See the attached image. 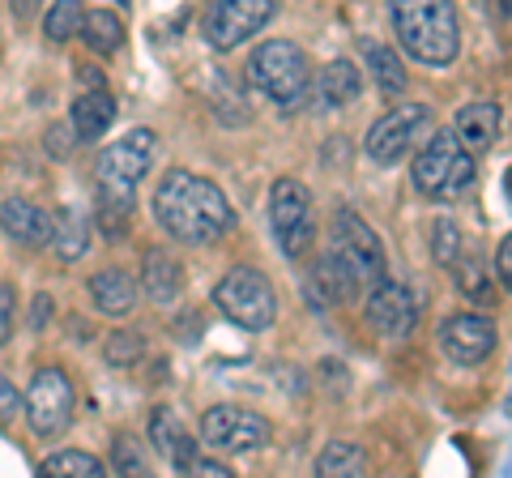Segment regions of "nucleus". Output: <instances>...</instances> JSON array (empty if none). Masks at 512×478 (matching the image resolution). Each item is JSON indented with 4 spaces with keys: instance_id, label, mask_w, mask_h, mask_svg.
I'll return each mask as SVG.
<instances>
[{
    "instance_id": "a878e982",
    "label": "nucleus",
    "mask_w": 512,
    "mask_h": 478,
    "mask_svg": "<svg viewBox=\"0 0 512 478\" xmlns=\"http://www.w3.org/2000/svg\"><path fill=\"white\" fill-rule=\"evenodd\" d=\"M367 466V457L359 444H350V440H333L325 453L316 457V470L320 474H333V478H350V474H363Z\"/></svg>"
},
{
    "instance_id": "4c0bfd02",
    "label": "nucleus",
    "mask_w": 512,
    "mask_h": 478,
    "mask_svg": "<svg viewBox=\"0 0 512 478\" xmlns=\"http://www.w3.org/2000/svg\"><path fill=\"white\" fill-rule=\"evenodd\" d=\"M13 338V325H9V312H0V346Z\"/></svg>"
},
{
    "instance_id": "f8f14e48",
    "label": "nucleus",
    "mask_w": 512,
    "mask_h": 478,
    "mask_svg": "<svg viewBox=\"0 0 512 478\" xmlns=\"http://www.w3.org/2000/svg\"><path fill=\"white\" fill-rule=\"evenodd\" d=\"M278 0H214L205 13V43L218 52L248 43L256 30H265V22L274 18Z\"/></svg>"
},
{
    "instance_id": "c756f323",
    "label": "nucleus",
    "mask_w": 512,
    "mask_h": 478,
    "mask_svg": "<svg viewBox=\"0 0 512 478\" xmlns=\"http://www.w3.org/2000/svg\"><path fill=\"white\" fill-rule=\"evenodd\" d=\"M457 282L461 286H466V295L470 299H478V304H483V299H491V286H487V269L483 265H478V261H461L457 257Z\"/></svg>"
},
{
    "instance_id": "ddd939ff",
    "label": "nucleus",
    "mask_w": 512,
    "mask_h": 478,
    "mask_svg": "<svg viewBox=\"0 0 512 478\" xmlns=\"http://www.w3.org/2000/svg\"><path fill=\"white\" fill-rule=\"evenodd\" d=\"M495 342H500V333H495V321L487 316H474V312H461V316H448L440 325V346L444 355L461 363V368H474V363H483Z\"/></svg>"
},
{
    "instance_id": "4468645a",
    "label": "nucleus",
    "mask_w": 512,
    "mask_h": 478,
    "mask_svg": "<svg viewBox=\"0 0 512 478\" xmlns=\"http://www.w3.org/2000/svg\"><path fill=\"white\" fill-rule=\"evenodd\" d=\"M414 316H419L414 295L402 282H393L389 274H384L372 286V295H367V321H372V329L380 333V338H406V333L414 329Z\"/></svg>"
},
{
    "instance_id": "f3484780",
    "label": "nucleus",
    "mask_w": 512,
    "mask_h": 478,
    "mask_svg": "<svg viewBox=\"0 0 512 478\" xmlns=\"http://www.w3.org/2000/svg\"><path fill=\"white\" fill-rule=\"evenodd\" d=\"M90 299H94V308L107 312V316H128L137 308V282L128 278L124 269L107 265L90 278Z\"/></svg>"
},
{
    "instance_id": "393cba45",
    "label": "nucleus",
    "mask_w": 512,
    "mask_h": 478,
    "mask_svg": "<svg viewBox=\"0 0 512 478\" xmlns=\"http://www.w3.org/2000/svg\"><path fill=\"white\" fill-rule=\"evenodd\" d=\"M43 474H56V478H103L107 466L94 453L64 449V453H52V457L43 461Z\"/></svg>"
},
{
    "instance_id": "20e7f679",
    "label": "nucleus",
    "mask_w": 512,
    "mask_h": 478,
    "mask_svg": "<svg viewBox=\"0 0 512 478\" xmlns=\"http://www.w3.org/2000/svg\"><path fill=\"white\" fill-rule=\"evenodd\" d=\"M248 82L278 107H303L312 94V65L303 56V47L286 39H269L256 47L248 60Z\"/></svg>"
},
{
    "instance_id": "f03ea898",
    "label": "nucleus",
    "mask_w": 512,
    "mask_h": 478,
    "mask_svg": "<svg viewBox=\"0 0 512 478\" xmlns=\"http://www.w3.org/2000/svg\"><path fill=\"white\" fill-rule=\"evenodd\" d=\"M393 30L406 52L431 69H448L461 52V18L453 0H389Z\"/></svg>"
},
{
    "instance_id": "6ab92c4d",
    "label": "nucleus",
    "mask_w": 512,
    "mask_h": 478,
    "mask_svg": "<svg viewBox=\"0 0 512 478\" xmlns=\"http://www.w3.org/2000/svg\"><path fill=\"white\" fill-rule=\"evenodd\" d=\"M111 120H116V99H111L107 90H99V86L86 90L82 99L73 103V116H69L77 141H94V137H103V133L111 129Z\"/></svg>"
},
{
    "instance_id": "9d476101",
    "label": "nucleus",
    "mask_w": 512,
    "mask_h": 478,
    "mask_svg": "<svg viewBox=\"0 0 512 478\" xmlns=\"http://www.w3.org/2000/svg\"><path fill=\"white\" fill-rule=\"evenodd\" d=\"M274 436L265 414L244 410V406H210L201 414V440L218 453H248L261 449Z\"/></svg>"
},
{
    "instance_id": "39448f33",
    "label": "nucleus",
    "mask_w": 512,
    "mask_h": 478,
    "mask_svg": "<svg viewBox=\"0 0 512 478\" xmlns=\"http://www.w3.org/2000/svg\"><path fill=\"white\" fill-rule=\"evenodd\" d=\"M158 137L154 129L124 133L116 146H107L94 163V184H99V201H133V188L146 180L154 167Z\"/></svg>"
},
{
    "instance_id": "c9c22d12",
    "label": "nucleus",
    "mask_w": 512,
    "mask_h": 478,
    "mask_svg": "<svg viewBox=\"0 0 512 478\" xmlns=\"http://www.w3.org/2000/svg\"><path fill=\"white\" fill-rule=\"evenodd\" d=\"M47 312H52V299L39 295V299H35V329H43V325H47Z\"/></svg>"
},
{
    "instance_id": "e433bc0d",
    "label": "nucleus",
    "mask_w": 512,
    "mask_h": 478,
    "mask_svg": "<svg viewBox=\"0 0 512 478\" xmlns=\"http://www.w3.org/2000/svg\"><path fill=\"white\" fill-rule=\"evenodd\" d=\"M0 312L13 316V286H0Z\"/></svg>"
},
{
    "instance_id": "2eb2a0df",
    "label": "nucleus",
    "mask_w": 512,
    "mask_h": 478,
    "mask_svg": "<svg viewBox=\"0 0 512 478\" xmlns=\"http://www.w3.org/2000/svg\"><path fill=\"white\" fill-rule=\"evenodd\" d=\"M150 440H154V453L167 461L175 470H188V461L197 457V440L188 436V427L180 423V414L171 406H154L150 414Z\"/></svg>"
},
{
    "instance_id": "5701e85b",
    "label": "nucleus",
    "mask_w": 512,
    "mask_h": 478,
    "mask_svg": "<svg viewBox=\"0 0 512 478\" xmlns=\"http://www.w3.org/2000/svg\"><path fill=\"white\" fill-rule=\"evenodd\" d=\"M320 94H325V103H333V107L355 103L363 94L359 65H350V60H333V65H325V73H320Z\"/></svg>"
},
{
    "instance_id": "aec40b11",
    "label": "nucleus",
    "mask_w": 512,
    "mask_h": 478,
    "mask_svg": "<svg viewBox=\"0 0 512 478\" xmlns=\"http://www.w3.org/2000/svg\"><path fill=\"white\" fill-rule=\"evenodd\" d=\"M47 244L56 248V257L64 265H73V261H82L86 257V248H90V222L77 214V210H60L52 218V239Z\"/></svg>"
},
{
    "instance_id": "72a5a7b5",
    "label": "nucleus",
    "mask_w": 512,
    "mask_h": 478,
    "mask_svg": "<svg viewBox=\"0 0 512 478\" xmlns=\"http://www.w3.org/2000/svg\"><path fill=\"white\" fill-rule=\"evenodd\" d=\"M184 474H197V478H227L231 470L222 466V461H210V457H192Z\"/></svg>"
},
{
    "instance_id": "9b49d317",
    "label": "nucleus",
    "mask_w": 512,
    "mask_h": 478,
    "mask_svg": "<svg viewBox=\"0 0 512 478\" xmlns=\"http://www.w3.org/2000/svg\"><path fill=\"white\" fill-rule=\"evenodd\" d=\"M427 124H431V111L423 103H397L393 111H384L372 129H367L363 150L372 163H397L414 141L427 137Z\"/></svg>"
},
{
    "instance_id": "423d86ee",
    "label": "nucleus",
    "mask_w": 512,
    "mask_h": 478,
    "mask_svg": "<svg viewBox=\"0 0 512 478\" xmlns=\"http://www.w3.org/2000/svg\"><path fill=\"white\" fill-rule=\"evenodd\" d=\"M470 184H474V158L457 141V133H436L414 158V188L427 201H453Z\"/></svg>"
},
{
    "instance_id": "2f4dec72",
    "label": "nucleus",
    "mask_w": 512,
    "mask_h": 478,
    "mask_svg": "<svg viewBox=\"0 0 512 478\" xmlns=\"http://www.w3.org/2000/svg\"><path fill=\"white\" fill-rule=\"evenodd\" d=\"M18 410H22V397H18V389H13L9 380L0 376V427H9L13 419H18Z\"/></svg>"
},
{
    "instance_id": "473e14b6",
    "label": "nucleus",
    "mask_w": 512,
    "mask_h": 478,
    "mask_svg": "<svg viewBox=\"0 0 512 478\" xmlns=\"http://www.w3.org/2000/svg\"><path fill=\"white\" fill-rule=\"evenodd\" d=\"M73 141H77L73 124H52V133H47V150H56V154H69V150H73Z\"/></svg>"
},
{
    "instance_id": "6e6552de",
    "label": "nucleus",
    "mask_w": 512,
    "mask_h": 478,
    "mask_svg": "<svg viewBox=\"0 0 512 478\" xmlns=\"http://www.w3.org/2000/svg\"><path fill=\"white\" fill-rule=\"evenodd\" d=\"M73 406H77L73 380L60 368H39L35 380H30L26 397H22L26 419H30V427H35V436H43V440H56V436L69 432Z\"/></svg>"
},
{
    "instance_id": "4be33fe9",
    "label": "nucleus",
    "mask_w": 512,
    "mask_h": 478,
    "mask_svg": "<svg viewBox=\"0 0 512 478\" xmlns=\"http://www.w3.org/2000/svg\"><path fill=\"white\" fill-rule=\"evenodd\" d=\"M77 35L86 39L90 52L111 56V52H120V43H124V22L111 9H94V13H82V26H77Z\"/></svg>"
},
{
    "instance_id": "a211bd4d",
    "label": "nucleus",
    "mask_w": 512,
    "mask_h": 478,
    "mask_svg": "<svg viewBox=\"0 0 512 478\" xmlns=\"http://www.w3.org/2000/svg\"><path fill=\"white\" fill-rule=\"evenodd\" d=\"M500 103H470V107H461L457 111V141L466 146L470 154L474 150H487L495 146V137H500Z\"/></svg>"
},
{
    "instance_id": "f704fd0d",
    "label": "nucleus",
    "mask_w": 512,
    "mask_h": 478,
    "mask_svg": "<svg viewBox=\"0 0 512 478\" xmlns=\"http://www.w3.org/2000/svg\"><path fill=\"white\" fill-rule=\"evenodd\" d=\"M495 265H500V269H495V274H500V282L508 286V282H512V239H500V252H495Z\"/></svg>"
},
{
    "instance_id": "7c9ffc66",
    "label": "nucleus",
    "mask_w": 512,
    "mask_h": 478,
    "mask_svg": "<svg viewBox=\"0 0 512 478\" xmlns=\"http://www.w3.org/2000/svg\"><path fill=\"white\" fill-rule=\"evenodd\" d=\"M116 470L120 474H146V461H141L133 436H116Z\"/></svg>"
},
{
    "instance_id": "f257e3e1",
    "label": "nucleus",
    "mask_w": 512,
    "mask_h": 478,
    "mask_svg": "<svg viewBox=\"0 0 512 478\" xmlns=\"http://www.w3.org/2000/svg\"><path fill=\"white\" fill-rule=\"evenodd\" d=\"M154 218L180 244H214L218 235H227L235 227L231 201L222 197V188L214 180H205V175H192L180 167L167 171L163 184H158Z\"/></svg>"
},
{
    "instance_id": "1a4fd4ad",
    "label": "nucleus",
    "mask_w": 512,
    "mask_h": 478,
    "mask_svg": "<svg viewBox=\"0 0 512 478\" xmlns=\"http://www.w3.org/2000/svg\"><path fill=\"white\" fill-rule=\"evenodd\" d=\"M269 222L282 239L286 257H303L316 239V222H312V193L291 175H282L269 188Z\"/></svg>"
},
{
    "instance_id": "dca6fc26",
    "label": "nucleus",
    "mask_w": 512,
    "mask_h": 478,
    "mask_svg": "<svg viewBox=\"0 0 512 478\" xmlns=\"http://www.w3.org/2000/svg\"><path fill=\"white\" fill-rule=\"evenodd\" d=\"M0 227H5V235L13 239V244H22V248H43L47 239H52V214L39 210L35 201L13 197V201L0 205Z\"/></svg>"
},
{
    "instance_id": "7ed1b4c3",
    "label": "nucleus",
    "mask_w": 512,
    "mask_h": 478,
    "mask_svg": "<svg viewBox=\"0 0 512 478\" xmlns=\"http://www.w3.org/2000/svg\"><path fill=\"white\" fill-rule=\"evenodd\" d=\"M329 269L338 274L346 299L355 291H367L384 278V248H380V235L367 227L359 214L342 210L333 218V231H329Z\"/></svg>"
},
{
    "instance_id": "58836bf2",
    "label": "nucleus",
    "mask_w": 512,
    "mask_h": 478,
    "mask_svg": "<svg viewBox=\"0 0 512 478\" xmlns=\"http://www.w3.org/2000/svg\"><path fill=\"white\" fill-rule=\"evenodd\" d=\"M120 5H128V0H120Z\"/></svg>"
},
{
    "instance_id": "0eeeda50",
    "label": "nucleus",
    "mask_w": 512,
    "mask_h": 478,
    "mask_svg": "<svg viewBox=\"0 0 512 478\" xmlns=\"http://www.w3.org/2000/svg\"><path fill=\"white\" fill-rule=\"evenodd\" d=\"M214 304L231 325L252 329V333L269 329L274 325V316H278L274 286H269V278L261 274V269H252V265H235L231 274L214 286Z\"/></svg>"
},
{
    "instance_id": "c85d7f7f",
    "label": "nucleus",
    "mask_w": 512,
    "mask_h": 478,
    "mask_svg": "<svg viewBox=\"0 0 512 478\" xmlns=\"http://www.w3.org/2000/svg\"><path fill=\"white\" fill-rule=\"evenodd\" d=\"M431 248H436V261H440V265H457V257H461V231H457V222L440 218Z\"/></svg>"
},
{
    "instance_id": "412c9836",
    "label": "nucleus",
    "mask_w": 512,
    "mask_h": 478,
    "mask_svg": "<svg viewBox=\"0 0 512 478\" xmlns=\"http://www.w3.org/2000/svg\"><path fill=\"white\" fill-rule=\"evenodd\" d=\"M180 261L167 257V252H146V274H141V286H146V295L154 304H175V295H180Z\"/></svg>"
},
{
    "instance_id": "cd10ccee",
    "label": "nucleus",
    "mask_w": 512,
    "mask_h": 478,
    "mask_svg": "<svg viewBox=\"0 0 512 478\" xmlns=\"http://www.w3.org/2000/svg\"><path fill=\"white\" fill-rule=\"evenodd\" d=\"M141 333H111L107 346H103V355L107 363H116V368H133V363L141 359Z\"/></svg>"
},
{
    "instance_id": "b1692460",
    "label": "nucleus",
    "mask_w": 512,
    "mask_h": 478,
    "mask_svg": "<svg viewBox=\"0 0 512 478\" xmlns=\"http://www.w3.org/2000/svg\"><path fill=\"white\" fill-rule=\"evenodd\" d=\"M363 52H367V65H372L380 90L389 94V99H397V94L406 90V69H402V60L393 56V47H384V43H363Z\"/></svg>"
},
{
    "instance_id": "bb28decb",
    "label": "nucleus",
    "mask_w": 512,
    "mask_h": 478,
    "mask_svg": "<svg viewBox=\"0 0 512 478\" xmlns=\"http://www.w3.org/2000/svg\"><path fill=\"white\" fill-rule=\"evenodd\" d=\"M82 13H86L82 0H52V9H47V18H43V35L52 43L73 39L77 26H82Z\"/></svg>"
}]
</instances>
